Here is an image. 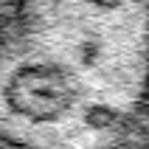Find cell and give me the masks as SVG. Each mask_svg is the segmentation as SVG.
Here are the masks:
<instances>
[{"mask_svg":"<svg viewBox=\"0 0 149 149\" xmlns=\"http://www.w3.org/2000/svg\"><path fill=\"white\" fill-rule=\"evenodd\" d=\"M149 84V0H11L0 20V138L11 149H118Z\"/></svg>","mask_w":149,"mask_h":149,"instance_id":"6da1fadb","label":"cell"},{"mask_svg":"<svg viewBox=\"0 0 149 149\" xmlns=\"http://www.w3.org/2000/svg\"><path fill=\"white\" fill-rule=\"evenodd\" d=\"M135 141L143 143L149 149V84L143 93V104H141V116H138V127H135Z\"/></svg>","mask_w":149,"mask_h":149,"instance_id":"7a4b0ae2","label":"cell"},{"mask_svg":"<svg viewBox=\"0 0 149 149\" xmlns=\"http://www.w3.org/2000/svg\"><path fill=\"white\" fill-rule=\"evenodd\" d=\"M118 149H146V146L138 143V141H130V143H124V146H118Z\"/></svg>","mask_w":149,"mask_h":149,"instance_id":"3957f363","label":"cell"},{"mask_svg":"<svg viewBox=\"0 0 149 149\" xmlns=\"http://www.w3.org/2000/svg\"><path fill=\"white\" fill-rule=\"evenodd\" d=\"M8 6H11V0H0V20H3V14L8 11Z\"/></svg>","mask_w":149,"mask_h":149,"instance_id":"277c9868","label":"cell"},{"mask_svg":"<svg viewBox=\"0 0 149 149\" xmlns=\"http://www.w3.org/2000/svg\"><path fill=\"white\" fill-rule=\"evenodd\" d=\"M0 149H11V146H8V143L3 141V138H0Z\"/></svg>","mask_w":149,"mask_h":149,"instance_id":"5b68a950","label":"cell"}]
</instances>
